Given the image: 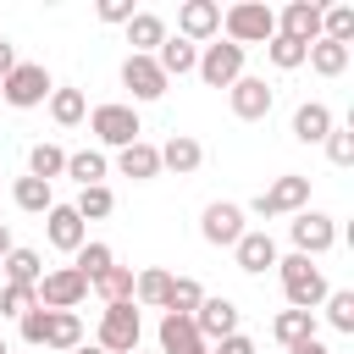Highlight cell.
<instances>
[{
  "label": "cell",
  "mask_w": 354,
  "mask_h": 354,
  "mask_svg": "<svg viewBox=\"0 0 354 354\" xmlns=\"http://www.w3.org/2000/svg\"><path fill=\"white\" fill-rule=\"evenodd\" d=\"M88 133H94V149H127L144 138V122H138V105L127 100H105L88 111Z\"/></svg>",
  "instance_id": "cell-1"
},
{
  "label": "cell",
  "mask_w": 354,
  "mask_h": 354,
  "mask_svg": "<svg viewBox=\"0 0 354 354\" xmlns=\"http://www.w3.org/2000/svg\"><path fill=\"white\" fill-rule=\"evenodd\" d=\"M277 277H282V293H288V310H321V299L332 293L326 271L304 254H282L277 260Z\"/></svg>",
  "instance_id": "cell-2"
},
{
  "label": "cell",
  "mask_w": 354,
  "mask_h": 354,
  "mask_svg": "<svg viewBox=\"0 0 354 354\" xmlns=\"http://www.w3.org/2000/svg\"><path fill=\"white\" fill-rule=\"evenodd\" d=\"M299 210H310V177H304V171H282L277 183H266V188L254 194V205H249L243 216L277 221V216H299Z\"/></svg>",
  "instance_id": "cell-3"
},
{
  "label": "cell",
  "mask_w": 354,
  "mask_h": 354,
  "mask_svg": "<svg viewBox=\"0 0 354 354\" xmlns=\"http://www.w3.org/2000/svg\"><path fill=\"white\" fill-rule=\"evenodd\" d=\"M271 33H277V11H271L266 0H238V6H227V11H221V39H232L238 50L266 44Z\"/></svg>",
  "instance_id": "cell-4"
},
{
  "label": "cell",
  "mask_w": 354,
  "mask_h": 354,
  "mask_svg": "<svg viewBox=\"0 0 354 354\" xmlns=\"http://www.w3.org/2000/svg\"><path fill=\"white\" fill-rule=\"evenodd\" d=\"M50 72L39 66V61H17L6 77H0V105H11V111H39L44 100H50Z\"/></svg>",
  "instance_id": "cell-5"
},
{
  "label": "cell",
  "mask_w": 354,
  "mask_h": 354,
  "mask_svg": "<svg viewBox=\"0 0 354 354\" xmlns=\"http://www.w3.org/2000/svg\"><path fill=\"white\" fill-rule=\"evenodd\" d=\"M94 343L105 354H133L144 343V315L138 304H105L100 310V326H94Z\"/></svg>",
  "instance_id": "cell-6"
},
{
  "label": "cell",
  "mask_w": 354,
  "mask_h": 354,
  "mask_svg": "<svg viewBox=\"0 0 354 354\" xmlns=\"http://www.w3.org/2000/svg\"><path fill=\"white\" fill-rule=\"evenodd\" d=\"M194 72H199L205 88H232V83L243 77V50H238L232 39H210V44H199Z\"/></svg>",
  "instance_id": "cell-7"
},
{
  "label": "cell",
  "mask_w": 354,
  "mask_h": 354,
  "mask_svg": "<svg viewBox=\"0 0 354 354\" xmlns=\"http://www.w3.org/2000/svg\"><path fill=\"white\" fill-rule=\"evenodd\" d=\"M243 232H249V221H243V205H232V199H216V205H205V216H199V238H205L210 249H232Z\"/></svg>",
  "instance_id": "cell-8"
},
{
  "label": "cell",
  "mask_w": 354,
  "mask_h": 354,
  "mask_svg": "<svg viewBox=\"0 0 354 354\" xmlns=\"http://www.w3.org/2000/svg\"><path fill=\"white\" fill-rule=\"evenodd\" d=\"M288 238H293V254L315 260V254H326V249L337 243V221L321 216V210H299V216L288 221Z\"/></svg>",
  "instance_id": "cell-9"
},
{
  "label": "cell",
  "mask_w": 354,
  "mask_h": 354,
  "mask_svg": "<svg viewBox=\"0 0 354 354\" xmlns=\"http://www.w3.org/2000/svg\"><path fill=\"white\" fill-rule=\"evenodd\" d=\"M227 105H232V116H238V122H266V116H271V105H277V88H271L266 77L243 72V77L227 88Z\"/></svg>",
  "instance_id": "cell-10"
},
{
  "label": "cell",
  "mask_w": 354,
  "mask_h": 354,
  "mask_svg": "<svg viewBox=\"0 0 354 354\" xmlns=\"http://www.w3.org/2000/svg\"><path fill=\"white\" fill-rule=\"evenodd\" d=\"M39 310H77L83 299H88V282L72 271V266H55V271H44L39 277Z\"/></svg>",
  "instance_id": "cell-11"
},
{
  "label": "cell",
  "mask_w": 354,
  "mask_h": 354,
  "mask_svg": "<svg viewBox=\"0 0 354 354\" xmlns=\"http://www.w3.org/2000/svg\"><path fill=\"white\" fill-rule=\"evenodd\" d=\"M177 39H188V44L221 39V6L216 0H183L177 6Z\"/></svg>",
  "instance_id": "cell-12"
},
{
  "label": "cell",
  "mask_w": 354,
  "mask_h": 354,
  "mask_svg": "<svg viewBox=\"0 0 354 354\" xmlns=\"http://www.w3.org/2000/svg\"><path fill=\"white\" fill-rule=\"evenodd\" d=\"M122 88H133V100L149 105V100H166L171 77L155 66V55H127V61H122Z\"/></svg>",
  "instance_id": "cell-13"
},
{
  "label": "cell",
  "mask_w": 354,
  "mask_h": 354,
  "mask_svg": "<svg viewBox=\"0 0 354 354\" xmlns=\"http://www.w3.org/2000/svg\"><path fill=\"white\" fill-rule=\"evenodd\" d=\"M194 332H199V343H205V348H210V343H221V337H232V332H238V304H232V299H221V293H216V299L205 293V299H199V310H194Z\"/></svg>",
  "instance_id": "cell-14"
},
{
  "label": "cell",
  "mask_w": 354,
  "mask_h": 354,
  "mask_svg": "<svg viewBox=\"0 0 354 354\" xmlns=\"http://www.w3.org/2000/svg\"><path fill=\"white\" fill-rule=\"evenodd\" d=\"M44 238H50V249L77 254V249L88 243V221H83L72 205H50V210H44Z\"/></svg>",
  "instance_id": "cell-15"
},
{
  "label": "cell",
  "mask_w": 354,
  "mask_h": 354,
  "mask_svg": "<svg viewBox=\"0 0 354 354\" xmlns=\"http://www.w3.org/2000/svg\"><path fill=\"white\" fill-rule=\"evenodd\" d=\"M232 254H238V271H249V277H266V271H277V238L266 232V227H249L238 243H232Z\"/></svg>",
  "instance_id": "cell-16"
},
{
  "label": "cell",
  "mask_w": 354,
  "mask_h": 354,
  "mask_svg": "<svg viewBox=\"0 0 354 354\" xmlns=\"http://www.w3.org/2000/svg\"><path fill=\"white\" fill-rule=\"evenodd\" d=\"M277 33L293 39V44H315L321 39V6L315 0H288L277 11Z\"/></svg>",
  "instance_id": "cell-17"
},
{
  "label": "cell",
  "mask_w": 354,
  "mask_h": 354,
  "mask_svg": "<svg viewBox=\"0 0 354 354\" xmlns=\"http://www.w3.org/2000/svg\"><path fill=\"white\" fill-rule=\"evenodd\" d=\"M160 149V171H177V177H188V171H199L205 166V144L199 138H188V133H171L166 144H155Z\"/></svg>",
  "instance_id": "cell-18"
},
{
  "label": "cell",
  "mask_w": 354,
  "mask_h": 354,
  "mask_svg": "<svg viewBox=\"0 0 354 354\" xmlns=\"http://www.w3.org/2000/svg\"><path fill=\"white\" fill-rule=\"evenodd\" d=\"M166 17H155V11H133L127 17V44H133V55H155L160 44H166Z\"/></svg>",
  "instance_id": "cell-19"
},
{
  "label": "cell",
  "mask_w": 354,
  "mask_h": 354,
  "mask_svg": "<svg viewBox=\"0 0 354 354\" xmlns=\"http://www.w3.org/2000/svg\"><path fill=\"white\" fill-rule=\"evenodd\" d=\"M348 61H354V44H332V39H315V44L304 50V66H310L315 77H343V72H348Z\"/></svg>",
  "instance_id": "cell-20"
},
{
  "label": "cell",
  "mask_w": 354,
  "mask_h": 354,
  "mask_svg": "<svg viewBox=\"0 0 354 354\" xmlns=\"http://www.w3.org/2000/svg\"><path fill=\"white\" fill-rule=\"evenodd\" d=\"M116 171L133 177V183H149V177H160V149H155L149 138H138V144L116 149Z\"/></svg>",
  "instance_id": "cell-21"
},
{
  "label": "cell",
  "mask_w": 354,
  "mask_h": 354,
  "mask_svg": "<svg viewBox=\"0 0 354 354\" xmlns=\"http://www.w3.org/2000/svg\"><path fill=\"white\" fill-rule=\"evenodd\" d=\"M155 337H160V354H194V348H205L199 332H194V315H171V310L160 315Z\"/></svg>",
  "instance_id": "cell-22"
},
{
  "label": "cell",
  "mask_w": 354,
  "mask_h": 354,
  "mask_svg": "<svg viewBox=\"0 0 354 354\" xmlns=\"http://www.w3.org/2000/svg\"><path fill=\"white\" fill-rule=\"evenodd\" d=\"M332 127H337V116H332L321 100H304V105L293 111V138H299V144H321Z\"/></svg>",
  "instance_id": "cell-23"
},
{
  "label": "cell",
  "mask_w": 354,
  "mask_h": 354,
  "mask_svg": "<svg viewBox=\"0 0 354 354\" xmlns=\"http://www.w3.org/2000/svg\"><path fill=\"white\" fill-rule=\"evenodd\" d=\"M166 299H171V271L144 266V271L133 277V304H138V310H166Z\"/></svg>",
  "instance_id": "cell-24"
},
{
  "label": "cell",
  "mask_w": 354,
  "mask_h": 354,
  "mask_svg": "<svg viewBox=\"0 0 354 354\" xmlns=\"http://www.w3.org/2000/svg\"><path fill=\"white\" fill-rule=\"evenodd\" d=\"M194 61H199V44H188V39H177V33H166V44L155 50V66H160L166 77H188Z\"/></svg>",
  "instance_id": "cell-25"
},
{
  "label": "cell",
  "mask_w": 354,
  "mask_h": 354,
  "mask_svg": "<svg viewBox=\"0 0 354 354\" xmlns=\"http://www.w3.org/2000/svg\"><path fill=\"white\" fill-rule=\"evenodd\" d=\"M66 177H72L77 188H94V183H105V177H111V160H105V149H72V155H66Z\"/></svg>",
  "instance_id": "cell-26"
},
{
  "label": "cell",
  "mask_w": 354,
  "mask_h": 354,
  "mask_svg": "<svg viewBox=\"0 0 354 354\" xmlns=\"http://www.w3.org/2000/svg\"><path fill=\"white\" fill-rule=\"evenodd\" d=\"M0 271H6V282L39 288V277H44V254H39V249H28V243H17V249L0 260Z\"/></svg>",
  "instance_id": "cell-27"
},
{
  "label": "cell",
  "mask_w": 354,
  "mask_h": 354,
  "mask_svg": "<svg viewBox=\"0 0 354 354\" xmlns=\"http://www.w3.org/2000/svg\"><path fill=\"white\" fill-rule=\"evenodd\" d=\"M88 293H100V304H133V266H105Z\"/></svg>",
  "instance_id": "cell-28"
},
{
  "label": "cell",
  "mask_w": 354,
  "mask_h": 354,
  "mask_svg": "<svg viewBox=\"0 0 354 354\" xmlns=\"http://www.w3.org/2000/svg\"><path fill=\"white\" fill-rule=\"evenodd\" d=\"M271 337H277L282 348L315 337V310H277V315H271Z\"/></svg>",
  "instance_id": "cell-29"
},
{
  "label": "cell",
  "mask_w": 354,
  "mask_h": 354,
  "mask_svg": "<svg viewBox=\"0 0 354 354\" xmlns=\"http://www.w3.org/2000/svg\"><path fill=\"white\" fill-rule=\"evenodd\" d=\"M50 122L55 127H77V122H88V100H83V88H50Z\"/></svg>",
  "instance_id": "cell-30"
},
{
  "label": "cell",
  "mask_w": 354,
  "mask_h": 354,
  "mask_svg": "<svg viewBox=\"0 0 354 354\" xmlns=\"http://www.w3.org/2000/svg\"><path fill=\"white\" fill-rule=\"evenodd\" d=\"M77 343H83V321H77V310H50L44 348H55V354H72Z\"/></svg>",
  "instance_id": "cell-31"
},
{
  "label": "cell",
  "mask_w": 354,
  "mask_h": 354,
  "mask_svg": "<svg viewBox=\"0 0 354 354\" xmlns=\"http://www.w3.org/2000/svg\"><path fill=\"white\" fill-rule=\"evenodd\" d=\"M28 177H39V183H55V177H66V149L61 144H33L28 149Z\"/></svg>",
  "instance_id": "cell-32"
},
{
  "label": "cell",
  "mask_w": 354,
  "mask_h": 354,
  "mask_svg": "<svg viewBox=\"0 0 354 354\" xmlns=\"http://www.w3.org/2000/svg\"><path fill=\"white\" fill-rule=\"evenodd\" d=\"M321 39H332V44H354V6H348V0L321 6Z\"/></svg>",
  "instance_id": "cell-33"
},
{
  "label": "cell",
  "mask_w": 354,
  "mask_h": 354,
  "mask_svg": "<svg viewBox=\"0 0 354 354\" xmlns=\"http://www.w3.org/2000/svg\"><path fill=\"white\" fill-rule=\"evenodd\" d=\"M11 199H17V210H28V216H44V210L55 205L50 183H39V177H17V183H11Z\"/></svg>",
  "instance_id": "cell-34"
},
{
  "label": "cell",
  "mask_w": 354,
  "mask_h": 354,
  "mask_svg": "<svg viewBox=\"0 0 354 354\" xmlns=\"http://www.w3.org/2000/svg\"><path fill=\"white\" fill-rule=\"evenodd\" d=\"M105 266H116V254H111V243H100V238H88V243H83V249L72 254V271H77L83 282H94V277H100Z\"/></svg>",
  "instance_id": "cell-35"
},
{
  "label": "cell",
  "mask_w": 354,
  "mask_h": 354,
  "mask_svg": "<svg viewBox=\"0 0 354 354\" xmlns=\"http://www.w3.org/2000/svg\"><path fill=\"white\" fill-rule=\"evenodd\" d=\"M72 210H77L83 221H100V216H111V210H116V194H111L105 183H94V188H77Z\"/></svg>",
  "instance_id": "cell-36"
},
{
  "label": "cell",
  "mask_w": 354,
  "mask_h": 354,
  "mask_svg": "<svg viewBox=\"0 0 354 354\" xmlns=\"http://www.w3.org/2000/svg\"><path fill=\"white\" fill-rule=\"evenodd\" d=\"M321 310H326V326H332V332H343V337L354 332V293H348V288H332V293L321 299Z\"/></svg>",
  "instance_id": "cell-37"
},
{
  "label": "cell",
  "mask_w": 354,
  "mask_h": 354,
  "mask_svg": "<svg viewBox=\"0 0 354 354\" xmlns=\"http://www.w3.org/2000/svg\"><path fill=\"white\" fill-rule=\"evenodd\" d=\"M304 50H310V44H293V39H282V33L266 39V61H271L277 72H299V66H304Z\"/></svg>",
  "instance_id": "cell-38"
},
{
  "label": "cell",
  "mask_w": 354,
  "mask_h": 354,
  "mask_svg": "<svg viewBox=\"0 0 354 354\" xmlns=\"http://www.w3.org/2000/svg\"><path fill=\"white\" fill-rule=\"evenodd\" d=\"M199 299H205V288H199L194 277H171V299H166V310H171V315H194V310H199Z\"/></svg>",
  "instance_id": "cell-39"
},
{
  "label": "cell",
  "mask_w": 354,
  "mask_h": 354,
  "mask_svg": "<svg viewBox=\"0 0 354 354\" xmlns=\"http://www.w3.org/2000/svg\"><path fill=\"white\" fill-rule=\"evenodd\" d=\"M321 144H326V160H332V166H354V127H348V122H337Z\"/></svg>",
  "instance_id": "cell-40"
},
{
  "label": "cell",
  "mask_w": 354,
  "mask_h": 354,
  "mask_svg": "<svg viewBox=\"0 0 354 354\" xmlns=\"http://www.w3.org/2000/svg\"><path fill=\"white\" fill-rule=\"evenodd\" d=\"M33 304H39L33 288H22V282H6V288H0V315H17V321H22Z\"/></svg>",
  "instance_id": "cell-41"
},
{
  "label": "cell",
  "mask_w": 354,
  "mask_h": 354,
  "mask_svg": "<svg viewBox=\"0 0 354 354\" xmlns=\"http://www.w3.org/2000/svg\"><path fill=\"white\" fill-rule=\"evenodd\" d=\"M17 326H22V343H28V348H44V332H50V310H39V304H33V310H28Z\"/></svg>",
  "instance_id": "cell-42"
},
{
  "label": "cell",
  "mask_w": 354,
  "mask_h": 354,
  "mask_svg": "<svg viewBox=\"0 0 354 354\" xmlns=\"http://www.w3.org/2000/svg\"><path fill=\"white\" fill-rule=\"evenodd\" d=\"M127 17H133V0H100V22L127 28Z\"/></svg>",
  "instance_id": "cell-43"
},
{
  "label": "cell",
  "mask_w": 354,
  "mask_h": 354,
  "mask_svg": "<svg viewBox=\"0 0 354 354\" xmlns=\"http://www.w3.org/2000/svg\"><path fill=\"white\" fill-rule=\"evenodd\" d=\"M210 354H254V337H243V332H232V337H221V343H210Z\"/></svg>",
  "instance_id": "cell-44"
},
{
  "label": "cell",
  "mask_w": 354,
  "mask_h": 354,
  "mask_svg": "<svg viewBox=\"0 0 354 354\" xmlns=\"http://www.w3.org/2000/svg\"><path fill=\"white\" fill-rule=\"evenodd\" d=\"M11 66H17V44H11V39H0V77H6Z\"/></svg>",
  "instance_id": "cell-45"
},
{
  "label": "cell",
  "mask_w": 354,
  "mask_h": 354,
  "mask_svg": "<svg viewBox=\"0 0 354 354\" xmlns=\"http://www.w3.org/2000/svg\"><path fill=\"white\" fill-rule=\"evenodd\" d=\"M288 354H332V348H326V343H321V337H304V343H293V348H288Z\"/></svg>",
  "instance_id": "cell-46"
},
{
  "label": "cell",
  "mask_w": 354,
  "mask_h": 354,
  "mask_svg": "<svg viewBox=\"0 0 354 354\" xmlns=\"http://www.w3.org/2000/svg\"><path fill=\"white\" fill-rule=\"evenodd\" d=\"M11 249H17V238H11V227H6V221H0V260H6V254H11Z\"/></svg>",
  "instance_id": "cell-47"
},
{
  "label": "cell",
  "mask_w": 354,
  "mask_h": 354,
  "mask_svg": "<svg viewBox=\"0 0 354 354\" xmlns=\"http://www.w3.org/2000/svg\"><path fill=\"white\" fill-rule=\"evenodd\" d=\"M72 354H105V348H100V343H77Z\"/></svg>",
  "instance_id": "cell-48"
},
{
  "label": "cell",
  "mask_w": 354,
  "mask_h": 354,
  "mask_svg": "<svg viewBox=\"0 0 354 354\" xmlns=\"http://www.w3.org/2000/svg\"><path fill=\"white\" fill-rule=\"evenodd\" d=\"M0 354H11V343H6V337H0Z\"/></svg>",
  "instance_id": "cell-49"
},
{
  "label": "cell",
  "mask_w": 354,
  "mask_h": 354,
  "mask_svg": "<svg viewBox=\"0 0 354 354\" xmlns=\"http://www.w3.org/2000/svg\"><path fill=\"white\" fill-rule=\"evenodd\" d=\"M194 354H210V348H194Z\"/></svg>",
  "instance_id": "cell-50"
},
{
  "label": "cell",
  "mask_w": 354,
  "mask_h": 354,
  "mask_svg": "<svg viewBox=\"0 0 354 354\" xmlns=\"http://www.w3.org/2000/svg\"><path fill=\"white\" fill-rule=\"evenodd\" d=\"M133 354H144V348H133Z\"/></svg>",
  "instance_id": "cell-51"
}]
</instances>
